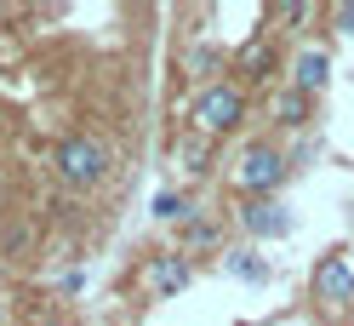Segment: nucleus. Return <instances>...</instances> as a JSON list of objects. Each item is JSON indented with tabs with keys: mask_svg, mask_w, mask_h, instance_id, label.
Wrapping results in <instances>:
<instances>
[{
	"mask_svg": "<svg viewBox=\"0 0 354 326\" xmlns=\"http://www.w3.org/2000/svg\"><path fill=\"white\" fill-rule=\"evenodd\" d=\"M189 120H194V132H201V138H223V132H234V126L246 120V92L229 86V80H212L206 92L194 98Z\"/></svg>",
	"mask_w": 354,
	"mask_h": 326,
	"instance_id": "obj_1",
	"label": "nucleus"
},
{
	"mask_svg": "<svg viewBox=\"0 0 354 326\" xmlns=\"http://www.w3.org/2000/svg\"><path fill=\"white\" fill-rule=\"evenodd\" d=\"M52 166H57V178L69 189H92V183H103V172H109V149L97 138L75 132V138H63L52 149Z\"/></svg>",
	"mask_w": 354,
	"mask_h": 326,
	"instance_id": "obj_2",
	"label": "nucleus"
},
{
	"mask_svg": "<svg viewBox=\"0 0 354 326\" xmlns=\"http://www.w3.org/2000/svg\"><path fill=\"white\" fill-rule=\"evenodd\" d=\"M280 178H286V155L269 149V143H252L246 155H240V166H234V189H246L252 201H263L269 189H280Z\"/></svg>",
	"mask_w": 354,
	"mask_h": 326,
	"instance_id": "obj_3",
	"label": "nucleus"
},
{
	"mask_svg": "<svg viewBox=\"0 0 354 326\" xmlns=\"http://www.w3.org/2000/svg\"><path fill=\"white\" fill-rule=\"evenodd\" d=\"M315 298L326 303V309H337V303L354 298V264L343 252H326L320 264H315Z\"/></svg>",
	"mask_w": 354,
	"mask_h": 326,
	"instance_id": "obj_4",
	"label": "nucleus"
},
{
	"mask_svg": "<svg viewBox=\"0 0 354 326\" xmlns=\"http://www.w3.org/2000/svg\"><path fill=\"white\" fill-rule=\"evenodd\" d=\"M189 280H194V269H189L183 252H160V257L149 264V292H160V298L189 292Z\"/></svg>",
	"mask_w": 354,
	"mask_h": 326,
	"instance_id": "obj_5",
	"label": "nucleus"
},
{
	"mask_svg": "<svg viewBox=\"0 0 354 326\" xmlns=\"http://www.w3.org/2000/svg\"><path fill=\"white\" fill-rule=\"evenodd\" d=\"M240 224H246L257 241H280V235H292V212H286L280 201H252L246 212H240Z\"/></svg>",
	"mask_w": 354,
	"mask_h": 326,
	"instance_id": "obj_6",
	"label": "nucleus"
},
{
	"mask_svg": "<svg viewBox=\"0 0 354 326\" xmlns=\"http://www.w3.org/2000/svg\"><path fill=\"white\" fill-rule=\"evenodd\" d=\"M326 75H331V57H326L320 46L297 52V92H303V98H308V92H320V86H326Z\"/></svg>",
	"mask_w": 354,
	"mask_h": 326,
	"instance_id": "obj_7",
	"label": "nucleus"
},
{
	"mask_svg": "<svg viewBox=\"0 0 354 326\" xmlns=\"http://www.w3.org/2000/svg\"><path fill=\"white\" fill-rule=\"evenodd\" d=\"M240 69H246L252 80H269L274 75V46L269 40H246V46H240Z\"/></svg>",
	"mask_w": 354,
	"mask_h": 326,
	"instance_id": "obj_8",
	"label": "nucleus"
},
{
	"mask_svg": "<svg viewBox=\"0 0 354 326\" xmlns=\"http://www.w3.org/2000/svg\"><path fill=\"white\" fill-rule=\"evenodd\" d=\"M229 275H234V280H252V287H263V280H269V269H263V264H257L252 252H240V257H229Z\"/></svg>",
	"mask_w": 354,
	"mask_h": 326,
	"instance_id": "obj_9",
	"label": "nucleus"
},
{
	"mask_svg": "<svg viewBox=\"0 0 354 326\" xmlns=\"http://www.w3.org/2000/svg\"><path fill=\"white\" fill-rule=\"evenodd\" d=\"M303 109H308V98L297 92V86H292V92H280V98H274V115H280L286 126H297V120H303Z\"/></svg>",
	"mask_w": 354,
	"mask_h": 326,
	"instance_id": "obj_10",
	"label": "nucleus"
},
{
	"mask_svg": "<svg viewBox=\"0 0 354 326\" xmlns=\"http://www.w3.org/2000/svg\"><path fill=\"white\" fill-rule=\"evenodd\" d=\"M183 212H189V201H183L177 189H160V194H154V217H166V224H177Z\"/></svg>",
	"mask_w": 354,
	"mask_h": 326,
	"instance_id": "obj_11",
	"label": "nucleus"
},
{
	"mask_svg": "<svg viewBox=\"0 0 354 326\" xmlns=\"http://www.w3.org/2000/svg\"><path fill=\"white\" fill-rule=\"evenodd\" d=\"M189 246H217V224L212 217H194L189 224Z\"/></svg>",
	"mask_w": 354,
	"mask_h": 326,
	"instance_id": "obj_12",
	"label": "nucleus"
},
{
	"mask_svg": "<svg viewBox=\"0 0 354 326\" xmlns=\"http://www.w3.org/2000/svg\"><path fill=\"white\" fill-rule=\"evenodd\" d=\"M183 166H189V172H206V138L183 143Z\"/></svg>",
	"mask_w": 354,
	"mask_h": 326,
	"instance_id": "obj_13",
	"label": "nucleus"
},
{
	"mask_svg": "<svg viewBox=\"0 0 354 326\" xmlns=\"http://www.w3.org/2000/svg\"><path fill=\"white\" fill-rule=\"evenodd\" d=\"M274 17H286V24H303L308 6H303V0H292V6H274Z\"/></svg>",
	"mask_w": 354,
	"mask_h": 326,
	"instance_id": "obj_14",
	"label": "nucleus"
},
{
	"mask_svg": "<svg viewBox=\"0 0 354 326\" xmlns=\"http://www.w3.org/2000/svg\"><path fill=\"white\" fill-rule=\"evenodd\" d=\"M337 29H343V35H354V0H348V6H337Z\"/></svg>",
	"mask_w": 354,
	"mask_h": 326,
	"instance_id": "obj_15",
	"label": "nucleus"
},
{
	"mask_svg": "<svg viewBox=\"0 0 354 326\" xmlns=\"http://www.w3.org/2000/svg\"><path fill=\"white\" fill-rule=\"evenodd\" d=\"M0 320H6V303H0Z\"/></svg>",
	"mask_w": 354,
	"mask_h": 326,
	"instance_id": "obj_16",
	"label": "nucleus"
},
{
	"mask_svg": "<svg viewBox=\"0 0 354 326\" xmlns=\"http://www.w3.org/2000/svg\"><path fill=\"white\" fill-rule=\"evenodd\" d=\"M46 326H63V320H46Z\"/></svg>",
	"mask_w": 354,
	"mask_h": 326,
	"instance_id": "obj_17",
	"label": "nucleus"
}]
</instances>
